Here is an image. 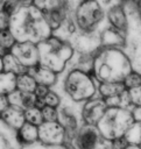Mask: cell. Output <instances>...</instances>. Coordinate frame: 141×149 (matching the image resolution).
<instances>
[{"mask_svg":"<svg viewBox=\"0 0 141 149\" xmlns=\"http://www.w3.org/2000/svg\"><path fill=\"white\" fill-rule=\"evenodd\" d=\"M9 30L17 42H31L38 44L52 36V30L49 23L34 3L20 7L10 16Z\"/></svg>","mask_w":141,"mask_h":149,"instance_id":"obj_1","label":"cell"},{"mask_svg":"<svg viewBox=\"0 0 141 149\" xmlns=\"http://www.w3.org/2000/svg\"><path fill=\"white\" fill-rule=\"evenodd\" d=\"M133 70L132 59L122 48L101 47L93 56L92 74L98 83H122Z\"/></svg>","mask_w":141,"mask_h":149,"instance_id":"obj_2","label":"cell"},{"mask_svg":"<svg viewBox=\"0 0 141 149\" xmlns=\"http://www.w3.org/2000/svg\"><path fill=\"white\" fill-rule=\"evenodd\" d=\"M37 47L40 52V65L52 70L57 74L66 69L76 52L72 43L54 35L38 43Z\"/></svg>","mask_w":141,"mask_h":149,"instance_id":"obj_3","label":"cell"},{"mask_svg":"<svg viewBox=\"0 0 141 149\" xmlns=\"http://www.w3.org/2000/svg\"><path fill=\"white\" fill-rule=\"evenodd\" d=\"M98 80L92 72L78 68L69 70L63 80V90L73 102H85L98 95Z\"/></svg>","mask_w":141,"mask_h":149,"instance_id":"obj_4","label":"cell"},{"mask_svg":"<svg viewBox=\"0 0 141 149\" xmlns=\"http://www.w3.org/2000/svg\"><path fill=\"white\" fill-rule=\"evenodd\" d=\"M133 122L134 118L131 108L108 107L97 127L105 139L113 141L124 136Z\"/></svg>","mask_w":141,"mask_h":149,"instance_id":"obj_5","label":"cell"},{"mask_svg":"<svg viewBox=\"0 0 141 149\" xmlns=\"http://www.w3.org/2000/svg\"><path fill=\"white\" fill-rule=\"evenodd\" d=\"M73 20L80 33H98L106 20V12L99 0H80L73 12Z\"/></svg>","mask_w":141,"mask_h":149,"instance_id":"obj_6","label":"cell"},{"mask_svg":"<svg viewBox=\"0 0 141 149\" xmlns=\"http://www.w3.org/2000/svg\"><path fill=\"white\" fill-rule=\"evenodd\" d=\"M75 149H112V141L105 139L97 126L83 123L72 137Z\"/></svg>","mask_w":141,"mask_h":149,"instance_id":"obj_7","label":"cell"},{"mask_svg":"<svg viewBox=\"0 0 141 149\" xmlns=\"http://www.w3.org/2000/svg\"><path fill=\"white\" fill-rule=\"evenodd\" d=\"M68 140V130L59 122H43L38 126V142L43 146H62Z\"/></svg>","mask_w":141,"mask_h":149,"instance_id":"obj_8","label":"cell"},{"mask_svg":"<svg viewBox=\"0 0 141 149\" xmlns=\"http://www.w3.org/2000/svg\"><path fill=\"white\" fill-rule=\"evenodd\" d=\"M108 108L106 101L99 95L85 101L80 107V118L82 122L86 125L97 126L101 118L104 116L106 109Z\"/></svg>","mask_w":141,"mask_h":149,"instance_id":"obj_9","label":"cell"},{"mask_svg":"<svg viewBox=\"0 0 141 149\" xmlns=\"http://www.w3.org/2000/svg\"><path fill=\"white\" fill-rule=\"evenodd\" d=\"M9 51L28 70L40 65L38 47L35 43H31V42H16L15 45Z\"/></svg>","mask_w":141,"mask_h":149,"instance_id":"obj_10","label":"cell"},{"mask_svg":"<svg viewBox=\"0 0 141 149\" xmlns=\"http://www.w3.org/2000/svg\"><path fill=\"white\" fill-rule=\"evenodd\" d=\"M106 21L108 27L127 35L129 29V19L125 5L114 3L106 10Z\"/></svg>","mask_w":141,"mask_h":149,"instance_id":"obj_11","label":"cell"},{"mask_svg":"<svg viewBox=\"0 0 141 149\" xmlns=\"http://www.w3.org/2000/svg\"><path fill=\"white\" fill-rule=\"evenodd\" d=\"M8 101L10 106L17 107L22 111H27L31 107H35L36 105V95L34 93H28V92H22L20 90H15L8 95Z\"/></svg>","mask_w":141,"mask_h":149,"instance_id":"obj_12","label":"cell"},{"mask_svg":"<svg viewBox=\"0 0 141 149\" xmlns=\"http://www.w3.org/2000/svg\"><path fill=\"white\" fill-rule=\"evenodd\" d=\"M28 72L34 77V79L38 85H44L48 87H52L58 79V74L56 72L43 65H37L35 68H31L28 70Z\"/></svg>","mask_w":141,"mask_h":149,"instance_id":"obj_13","label":"cell"},{"mask_svg":"<svg viewBox=\"0 0 141 149\" xmlns=\"http://www.w3.org/2000/svg\"><path fill=\"white\" fill-rule=\"evenodd\" d=\"M2 119V121L12 127L15 130H19L26 122V118H24V111L14 107V106H9L0 116Z\"/></svg>","mask_w":141,"mask_h":149,"instance_id":"obj_14","label":"cell"},{"mask_svg":"<svg viewBox=\"0 0 141 149\" xmlns=\"http://www.w3.org/2000/svg\"><path fill=\"white\" fill-rule=\"evenodd\" d=\"M16 135L21 144L31 146L38 142V127L29 122H24V125L19 130H16Z\"/></svg>","mask_w":141,"mask_h":149,"instance_id":"obj_15","label":"cell"},{"mask_svg":"<svg viewBox=\"0 0 141 149\" xmlns=\"http://www.w3.org/2000/svg\"><path fill=\"white\" fill-rule=\"evenodd\" d=\"M2 61H3V71L6 72L13 73L15 76H20L22 73L28 72V69L24 68L10 51H6L3 54Z\"/></svg>","mask_w":141,"mask_h":149,"instance_id":"obj_16","label":"cell"},{"mask_svg":"<svg viewBox=\"0 0 141 149\" xmlns=\"http://www.w3.org/2000/svg\"><path fill=\"white\" fill-rule=\"evenodd\" d=\"M125 91H127V88L124 83H99L98 85V95L104 100L113 98Z\"/></svg>","mask_w":141,"mask_h":149,"instance_id":"obj_17","label":"cell"},{"mask_svg":"<svg viewBox=\"0 0 141 149\" xmlns=\"http://www.w3.org/2000/svg\"><path fill=\"white\" fill-rule=\"evenodd\" d=\"M16 77L17 76L6 71L0 72V94L8 95L16 90Z\"/></svg>","mask_w":141,"mask_h":149,"instance_id":"obj_18","label":"cell"},{"mask_svg":"<svg viewBox=\"0 0 141 149\" xmlns=\"http://www.w3.org/2000/svg\"><path fill=\"white\" fill-rule=\"evenodd\" d=\"M36 87H37V83L29 72L22 73L16 77V90H20L22 92L34 93Z\"/></svg>","mask_w":141,"mask_h":149,"instance_id":"obj_19","label":"cell"},{"mask_svg":"<svg viewBox=\"0 0 141 149\" xmlns=\"http://www.w3.org/2000/svg\"><path fill=\"white\" fill-rule=\"evenodd\" d=\"M124 136L126 137L128 143L141 146V122L134 121Z\"/></svg>","mask_w":141,"mask_h":149,"instance_id":"obj_20","label":"cell"},{"mask_svg":"<svg viewBox=\"0 0 141 149\" xmlns=\"http://www.w3.org/2000/svg\"><path fill=\"white\" fill-rule=\"evenodd\" d=\"M24 118H26V122H29L37 127L44 122L42 109L38 107H31V108L24 111Z\"/></svg>","mask_w":141,"mask_h":149,"instance_id":"obj_21","label":"cell"},{"mask_svg":"<svg viewBox=\"0 0 141 149\" xmlns=\"http://www.w3.org/2000/svg\"><path fill=\"white\" fill-rule=\"evenodd\" d=\"M16 38L13 35V33L7 29V30H1L0 31V45L5 51H9L16 43Z\"/></svg>","mask_w":141,"mask_h":149,"instance_id":"obj_22","label":"cell"},{"mask_svg":"<svg viewBox=\"0 0 141 149\" xmlns=\"http://www.w3.org/2000/svg\"><path fill=\"white\" fill-rule=\"evenodd\" d=\"M124 85L127 90H131V88H134L136 86H140L141 85V72L136 71V70H133L131 71L126 78L124 79Z\"/></svg>","mask_w":141,"mask_h":149,"instance_id":"obj_23","label":"cell"},{"mask_svg":"<svg viewBox=\"0 0 141 149\" xmlns=\"http://www.w3.org/2000/svg\"><path fill=\"white\" fill-rule=\"evenodd\" d=\"M43 101H44L45 106H50V107H55V108H59L62 105L61 95L52 90H50L48 92V94L43 98Z\"/></svg>","mask_w":141,"mask_h":149,"instance_id":"obj_24","label":"cell"},{"mask_svg":"<svg viewBox=\"0 0 141 149\" xmlns=\"http://www.w3.org/2000/svg\"><path fill=\"white\" fill-rule=\"evenodd\" d=\"M42 114H43V119L45 122H55L58 121V108L55 107H50V106H44L42 108Z\"/></svg>","mask_w":141,"mask_h":149,"instance_id":"obj_25","label":"cell"},{"mask_svg":"<svg viewBox=\"0 0 141 149\" xmlns=\"http://www.w3.org/2000/svg\"><path fill=\"white\" fill-rule=\"evenodd\" d=\"M128 95H129L132 107H140L141 106V85L128 90Z\"/></svg>","mask_w":141,"mask_h":149,"instance_id":"obj_26","label":"cell"},{"mask_svg":"<svg viewBox=\"0 0 141 149\" xmlns=\"http://www.w3.org/2000/svg\"><path fill=\"white\" fill-rule=\"evenodd\" d=\"M10 27V15L5 12L3 9H0V31L7 30Z\"/></svg>","mask_w":141,"mask_h":149,"instance_id":"obj_27","label":"cell"},{"mask_svg":"<svg viewBox=\"0 0 141 149\" xmlns=\"http://www.w3.org/2000/svg\"><path fill=\"white\" fill-rule=\"evenodd\" d=\"M128 144L129 143L126 140V137L121 136V137H118L112 141V149H126Z\"/></svg>","mask_w":141,"mask_h":149,"instance_id":"obj_28","label":"cell"},{"mask_svg":"<svg viewBox=\"0 0 141 149\" xmlns=\"http://www.w3.org/2000/svg\"><path fill=\"white\" fill-rule=\"evenodd\" d=\"M49 91H50V87L44 86V85H38V84H37V87H36L34 94L36 95V98H38V99H43V98L48 94Z\"/></svg>","mask_w":141,"mask_h":149,"instance_id":"obj_29","label":"cell"},{"mask_svg":"<svg viewBox=\"0 0 141 149\" xmlns=\"http://www.w3.org/2000/svg\"><path fill=\"white\" fill-rule=\"evenodd\" d=\"M9 101H8V97L7 95H3V94H0V116L2 115V113L9 107Z\"/></svg>","mask_w":141,"mask_h":149,"instance_id":"obj_30","label":"cell"},{"mask_svg":"<svg viewBox=\"0 0 141 149\" xmlns=\"http://www.w3.org/2000/svg\"><path fill=\"white\" fill-rule=\"evenodd\" d=\"M132 113H133L134 121L141 122V106L140 107H133L132 108Z\"/></svg>","mask_w":141,"mask_h":149,"instance_id":"obj_31","label":"cell"},{"mask_svg":"<svg viewBox=\"0 0 141 149\" xmlns=\"http://www.w3.org/2000/svg\"><path fill=\"white\" fill-rule=\"evenodd\" d=\"M126 149H141V146L140 144H128Z\"/></svg>","mask_w":141,"mask_h":149,"instance_id":"obj_32","label":"cell"},{"mask_svg":"<svg viewBox=\"0 0 141 149\" xmlns=\"http://www.w3.org/2000/svg\"><path fill=\"white\" fill-rule=\"evenodd\" d=\"M2 56H3V55H0V72L3 71V61H2Z\"/></svg>","mask_w":141,"mask_h":149,"instance_id":"obj_33","label":"cell"},{"mask_svg":"<svg viewBox=\"0 0 141 149\" xmlns=\"http://www.w3.org/2000/svg\"><path fill=\"white\" fill-rule=\"evenodd\" d=\"M5 52H6V51H5V50H3L2 48H1V45H0V55H3Z\"/></svg>","mask_w":141,"mask_h":149,"instance_id":"obj_34","label":"cell"},{"mask_svg":"<svg viewBox=\"0 0 141 149\" xmlns=\"http://www.w3.org/2000/svg\"><path fill=\"white\" fill-rule=\"evenodd\" d=\"M103 1H104V2H108L110 0H103Z\"/></svg>","mask_w":141,"mask_h":149,"instance_id":"obj_35","label":"cell"},{"mask_svg":"<svg viewBox=\"0 0 141 149\" xmlns=\"http://www.w3.org/2000/svg\"><path fill=\"white\" fill-rule=\"evenodd\" d=\"M2 1H3V2H5V1H6V0H2Z\"/></svg>","mask_w":141,"mask_h":149,"instance_id":"obj_36","label":"cell"},{"mask_svg":"<svg viewBox=\"0 0 141 149\" xmlns=\"http://www.w3.org/2000/svg\"><path fill=\"white\" fill-rule=\"evenodd\" d=\"M33 1H34V0H33Z\"/></svg>","mask_w":141,"mask_h":149,"instance_id":"obj_37","label":"cell"}]
</instances>
